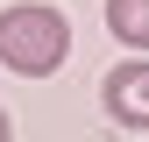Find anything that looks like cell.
Returning a JSON list of instances; mask_svg holds the SVG:
<instances>
[{
  "mask_svg": "<svg viewBox=\"0 0 149 142\" xmlns=\"http://www.w3.org/2000/svg\"><path fill=\"white\" fill-rule=\"evenodd\" d=\"M107 29H114L121 50L149 57V0H107Z\"/></svg>",
  "mask_w": 149,
  "mask_h": 142,
  "instance_id": "3957f363",
  "label": "cell"
},
{
  "mask_svg": "<svg viewBox=\"0 0 149 142\" xmlns=\"http://www.w3.org/2000/svg\"><path fill=\"white\" fill-rule=\"evenodd\" d=\"M100 106L121 121V128H135L149 135V57H128L107 71V85H100Z\"/></svg>",
  "mask_w": 149,
  "mask_h": 142,
  "instance_id": "7a4b0ae2",
  "label": "cell"
},
{
  "mask_svg": "<svg viewBox=\"0 0 149 142\" xmlns=\"http://www.w3.org/2000/svg\"><path fill=\"white\" fill-rule=\"evenodd\" d=\"M64 57H71V22L57 7H43V0L0 7V64L14 78H50Z\"/></svg>",
  "mask_w": 149,
  "mask_h": 142,
  "instance_id": "6da1fadb",
  "label": "cell"
},
{
  "mask_svg": "<svg viewBox=\"0 0 149 142\" xmlns=\"http://www.w3.org/2000/svg\"><path fill=\"white\" fill-rule=\"evenodd\" d=\"M0 142H14V121H7V106H0Z\"/></svg>",
  "mask_w": 149,
  "mask_h": 142,
  "instance_id": "277c9868",
  "label": "cell"
}]
</instances>
